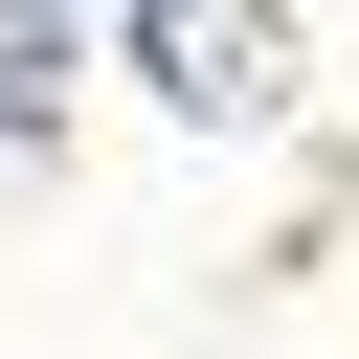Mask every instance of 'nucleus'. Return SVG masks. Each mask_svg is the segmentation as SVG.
Here are the masks:
<instances>
[{
  "label": "nucleus",
  "instance_id": "1",
  "mask_svg": "<svg viewBox=\"0 0 359 359\" xmlns=\"http://www.w3.org/2000/svg\"><path fill=\"white\" fill-rule=\"evenodd\" d=\"M135 67H157V112H269L292 90V22L269 0H135Z\"/></svg>",
  "mask_w": 359,
  "mask_h": 359
},
{
  "label": "nucleus",
  "instance_id": "2",
  "mask_svg": "<svg viewBox=\"0 0 359 359\" xmlns=\"http://www.w3.org/2000/svg\"><path fill=\"white\" fill-rule=\"evenodd\" d=\"M45 90H67V22H45V0H0V135H45Z\"/></svg>",
  "mask_w": 359,
  "mask_h": 359
}]
</instances>
